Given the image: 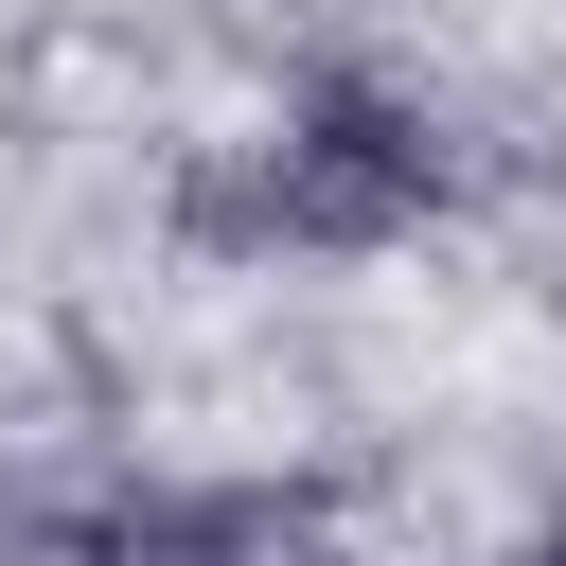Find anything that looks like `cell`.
<instances>
[{"instance_id":"cell-1","label":"cell","mask_w":566,"mask_h":566,"mask_svg":"<svg viewBox=\"0 0 566 566\" xmlns=\"http://www.w3.org/2000/svg\"><path fill=\"white\" fill-rule=\"evenodd\" d=\"M548 566H566V548H548Z\"/></svg>"}]
</instances>
